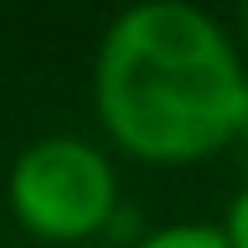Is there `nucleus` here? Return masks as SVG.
I'll use <instances>...</instances> for the list:
<instances>
[{"instance_id":"20e7f679","label":"nucleus","mask_w":248,"mask_h":248,"mask_svg":"<svg viewBox=\"0 0 248 248\" xmlns=\"http://www.w3.org/2000/svg\"><path fill=\"white\" fill-rule=\"evenodd\" d=\"M217 228H222L228 248H248V186L228 202V212H222V222H217Z\"/></svg>"},{"instance_id":"f03ea898","label":"nucleus","mask_w":248,"mask_h":248,"mask_svg":"<svg viewBox=\"0 0 248 248\" xmlns=\"http://www.w3.org/2000/svg\"><path fill=\"white\" fill-rule=\"evenodd\" d=\"M5 202L21 232L62 248L104 232L119 202V176L98 145L78 135H42L16 150L5 170Z\"/></svg>"},{"instance_id":"f257e3e1","label":"nucleus","mask_w":248,"mask_h":248,"mask_svg":"<svg viewBox=\"0 0 248 248\" xmlns=\"http://www.w3.org/2000/svg\"><path fill=\"white\" fill-rule=\"evenodd\" d=\"M243 52L191 0H135L93 57V108L145 166H197L228 150L243 104Z\"/></svg>"},{"instance_id":"423d86ee","label":"nucleus","mask_w":248,"mask_h":248,"mask_svg":"<svg viewBox=\"0 0 248 248\" xmlns=\"http://www.w3.org/2000/svg\"><path fill=\"white\" fill-rule=\"evenodd\" d=\"M238 52H248V0L238 5Z\"/></svg>"},{"instance_id":"7ed1b4c3","label":"nucleus","mask_w":248,"mask_h":248,"mask_svg":"<svg viewBox=\"0 0 248 248\" xmlns=\"http://www.w3.org/2000/svg\"><path fill=\"white\" fill-rule=\"evenodd\" d=\"M129 248H228L217 222H166V228L140 232Z\"/></svg>"},{"instance_id":"39448f33","label":"nucleus","mask_w":248,"mask_h":248,"mask_svg":"<svg viewBox=\"0 0 248 248\" xmlns=\"http://www.w3.org/2000/svg\"><path fill=\"white\" fill-rule=\"evenodd\" d=\"M232 145L248 150V83H243V104H238V129H232Z\"/></svg>"}]
</instances>
